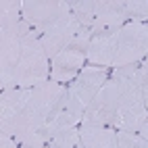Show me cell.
Here are the masks:
<instances>
[{
	"label": "cell",
	"mask_w": 148,
	"mask_h": 148,
	"mask_svg": "<svg viewBox=\"0 0 148 148\" xmlns=\"http://www.w3.org/2000/svg\"><path fill=\"white\" fill-rule=\"evenodd\" d=\"M0 132H6L21 148H42L50 144L46 119L29 106V88H13L0 94Z\"/></svg>",
	"instance_id": "obj_1"
},
{
	"label": "cell",
	"mask_w": 148,
	"mask_h": 148,
	"mask_svg": "<svg viewBox=\"0 0 148 148\" xmlns=\"http://www.w3.org/2000/svg\"><path fill=\"white\" fill-rule=\"evenodd\" d=\"M119 88V119L117 132H140V127L148 119L142 92V67L125 65L115 69L113 75Z\"/></svg>",
	"instance_id": "obj_2"
},
{
	"label": "cell",
	"mask_w": 148,
	"mask_h": 148,
	"mask_svg": "<svg viewBox=\"0 0 148 148\" xmlns=\"http://www.w3.org/2000/svg\"><path fill=\"white\" fill-rule=\"evenodd\" d=\"M48 79H50V58L44 52L40 36L32 29L23 40V48L17 65L13 67L11 73L0 77V86H2V90L36 88Z\"/></svg>",
	"instance_id": "obj_3"
},
{
	"label": "cell",
	"mask_w": 148,
	"mask_h": 148,
	"mask_svg": "<svg viewBox=\"0 0 148 148\" xmlns=\"http://www.w3.org/2000/svg\"><path fill=\"white\" fill-rule=\"evenodd\" d=\"M148 54V23L127 21L119 27L117 38V56L113 67L119 69L125 65H138Z\"/></svg>",
	"instance_id": "obj_4"
},
{
	"label": "cell",
	"mask_w": 148,
	"mask_h": 148,
	"mask_svg": "<svg viewBox=\"0 0 148 148\" xmlns=\"http://www.w3.org/2000/svg\"><path fill=\"white\" fill-rule=\"evenodd\" d=\"M117 119H119V88L115 77H108V82L88 104L82 123H94L117 130Z\"/></svg>",
	"instance_id": "obj_5"
},
{
	"label": "cell",
	"mask_w": 148,
	"mask_h": 148,
	"mask_svg": "<svg viewBox=\"0 0 148 148\" xmlns=\"http://www.w3.org/2000/svg\"><path fill=\"white\" fill-rule=\"evenodd\" d=\"M79 32H82L79 21L75 19L73 13H67L61 19H56L54 23H50L48 27H44L42 32H36V34L40 36V42L44 46L46 56L52 61L58 52L65 50V48L73 42V38Z\"/></svg>",
	"instance_id": "obj_6"
},
{
	"label": "cell",
	"mask_w": 148,
	"mask_h": 148,
	"mask_svg": "<svg viewBox=\"0 0 148 148\" xmlns=\"http://www.w3.org/2000/svg\"><path fill=\"white\" fill-rule=\"evenodd\" d=\"M67 13H71V4L67 0H23L21 11L23 21L34 32H42Z\"/></svg>",
	"instance_id": "obj_7"
},
{
	"label": "cell",
	"mask_w": 148,
	"mask_h": 148,
	"mask_svg": "<svg viewBox=\"0 0 148 148\" xmlns=\"http://www.w3.org/2000/svg\"><path fill=\"white\" fill-rule=\"evenodd\" d=\"M29 32L32 27L23 19L19 23L0 25V77L13 71V67L19 61V54H21L23 40Z\"/></svg>",
	"instance_id": "obj_8"
},
{
	"label": "cell",
	"mask_w": 148,
	"mask_h": 148,
	"mask_svg": "<svg viewBox=\"0 0 148 148\" xmlns=\"http://www.w3.org/2000/svg\"><path fill=\"white\" fill-rule=\"evenodd\" d=\"M108 82V69L106 67H94V65H86L79 75L67 86V94L73 96L84 108H88L94 100V96L100 92V88Z\"/></svg>",
	"instance_id": "obj_9"
},
{
	"label": "cell",
	"mask_w": 148,
	"mask_h": 148,
	"mask_svg": "<svg viewBox=\"0 0 148 148\" xmlns=\"http://www.w3.org/2000/svg\"><path fill=\"white\" fill-rule=\"evenodd\" d=\"M84 113H86V108L77 102L73 96L65 94V98L56 104V108L48 115V119H46V130H48L50 140H52L54 134L63 132V130L79 127L82 121H84Z\"/></svg>",
	"instance_id": "obj_10"
},
{
	"label": "cell",
	"mask_w": 148,
	"mask_h": 148,
	"mask_svg": "<svg viewBox=\"0 0 148 148\" xmlns=\"http://www.w3.org/2000/svg\"><path fill=\"white\" fill-rule=\"evenodd\" d=\"M117 38L119 29H94L88 48V63L94 67H113L117 56Z\"/></svg>",
	"instance_id": "obj_11"
},
{
	"label": "cell",
	"mask_w": 148,
	"mask_h": 148,
	"mask_svg": "<svg viewBox=\"0 0 148 148\" xmlns=\"http://www.w3.org/2000/svg\"><path fill=\"white\" fill-rule=\"evenodd\" d=\"M86 63H88L86 52L75 50V48H65L50 61V79L63 86H69L79 75Z\"/></svg>",
	"instance_id": "obj_12"
},
{
	"label": "cell",
	"mask_w": 148,
	"mask_h": 148,
	"mask_svg": "<svg viewBox=\"0 0 148 148\" xmlns=\"http://www.w3.org/2000/svg\"><path fill=\"white\" fill-rule=\"evenodd\" d=\"M65 94H67V86L48 79L36 88H29V106L38 117L48 119V115L56 108V104L65 98Z\"/></svg>",
	"instance_id": "obj_13"
},
{
	"label": "cell",
	"mask_w": 148,
	"mask_h": 148,
	"mask_svg": "<svg viewBox=\"0 0 148 148\" xmlns=\"http://www.w3.org/2000/svg\"><path fill=\"white\" fill-rule=\"evenodd\" d=\"M130 17L123 0H96L94 6V29H119Z\"/></svg>",
	"instance_id": "obj_14"
},
{
	"label": "cell",
	"mask_w": 148,
	"mask_h": 148,
	"mask_svg": "<svg viewBox=\"0 0 148 148\" xmlns=\"http://www.w3.org/2000/svg\"><path fill=\"white\" fill-rule=\"evenodd\" d=\"M79 136H82L84 148H119L117 130H113V127L82 123L79 125Z\"/></svg>",
	"instance_id": "obj_15"
},
{
	"label": "cell",
	"mask_w": 148,
	"mask_h": 148,
	"mask_svg": "<svg viewBox=\"0 0 148 148\" xmlns=\"http://www.w3.org/2000/svg\"><path fill=\"white\" fill-rule=\"evenodd\" d=\"M71 4V13L75 15V19L79 21L82 27L94 29V6L96 0H73Z\"/></svg>",
	"instance_id": "obj_16"
},
{
	"label": "cell",
	"mask_w": 148,
	"mask_h": 148,
	"mask_svg": "<svg viewBox=\"0 0 148 148\" xmlns=\"http://www.w3.org/2000/svg\"><path fill=\"white\" fill-rule=\"evenodd\" d=\"M48 146L50 148H84L79 127H71V130H63V132L54 134Z\"/></svg>",
	"instance_id": "obj_17"
},
{
	"label": "cell",
	"mask_w": 148,
	"mask_h": 148,
	"mask_svg": "<svg viewBox=\"0 0 148 148\" xmlns=\"http://www.w3.org/2000/svg\"><path fill=\"white\" fill-rule=\"evenodd\" d=\"M23 0H2L0 2V25L19 23L23 19Z\"/></svg>",
	"instance_id": "obj_18"
},
{
	"label": "cell",
	"mask_w": 148,
	"mask_h": 148,
	"mask_svg": "<svg viewBox=\"0 0 148 148\" xmlns=\"http://www.w3.org/2000/svg\"><path fill=\"white\" fill-rule=\"evenodd\" d=\"M125 11H127L130 21L148 23V0H127Z\"/></svg>",
	"instance_id": "obj_19"
},
{
	"label": "cell",
	"mask_w": 148,
	"mask_h": 148,
	"mask_svg": "<svg viewBox=\"0 0 148 148\" xmlns=\"http://www.w3.org/2000/svg\"><path fill=\"white\" fill-rule=\"evenodd\" d=\"M119 148H148V140L138 132H117Z\"/></svg>",
	"instance_id": "obj_20"
},
{
	"label": "cell",
	"mask_w": 148,
	"mask_h": 148,
	"mask_svg": "<svg viewBox=\"0 0 148 148\" xmlns=\"http://www.w3.org/2000/svg\"><path fill=\"white\" fill-rule=\"evenodd\" d=\"M0 148H21V144L6 132H0Z\"/></svg>",
	"instance_id": "obj_21"
},
{
	"label": "cell",
	"mask_w": 148,
	"mask_h": 148,
	"mask_svg": "<svg viewBox=\"0 0 148 148\" xmlns=\"http://www.w3.org/2000/svg\"><path fill=\"white\" fill-rule=\"evenodd\" d=\"M142 92H144V104L148 111V71H144V69H142Z\"/></svg>",
	"instance_id": "obj_22"
},
{
	"label": "cell",
	"mask_w": 148,
	"mask_h": 148,
	"mask_svg": "<svg viewBox=\"0 0 148 148\" xmlns=\"http://www.w3.org/2000/svg\"><path fill=\"white\" fill-rule=\"evenodd\" d=\"M138 134H140L142 138H146V140H148V119L144 121V125L140 127V132H138Z\"/></svg>",
	"instance_id": "obj_23"
},
{
	"label": "cell",
	"mask_w": 148,
	"mask_h": 148,
	"mask_svg": "<svg viewBox=\"0 0 148 148\" xmlns=\"http://www.w3.org/2000/svg\"><path fill=\"white\" fill-rule=\"evenodd\" d=\"M142 69H144V71H148V54H146V58H144V61H142V65H140Z\"/></svg>",
	"instance_id": "obj_24"
},
{
	"label": "cell",
	"mask_w": 148,
	"mask_h": 148,
	"mask_svg": "<svg viewBox=\"0 0 148 148\" xmlns=\"http://www.w3.org/2000/svg\"><path fill=\"white\" fill-rule=\"evenodd\" d=\"M42 148H50V146H42Z\"/></svg>",
	"instance_id": "obj_25"
}]
</instances>
